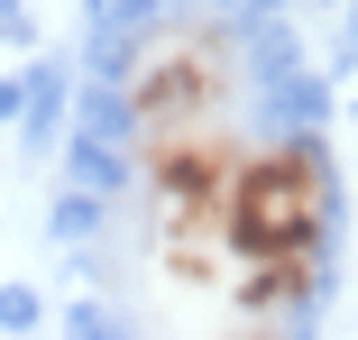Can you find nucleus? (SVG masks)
I'll use <instances>...</instances> for the list:
<instances>
[{"instance_id": "1", "label": "nucleus", "mask_w": 358, "mask_h": 340, "mask_svg": "<svg viewBox=\"0 0 358 340\" xmlns=\"http://www.w3.org/2000/svg\"><path fill=\"white\" fill-rule=\"evenodd\" d=\"M221 239L239 257V304L248 313H285L313 285V257H322V166H313V148L230 157Z\"/></svg>"}]
</instances>
